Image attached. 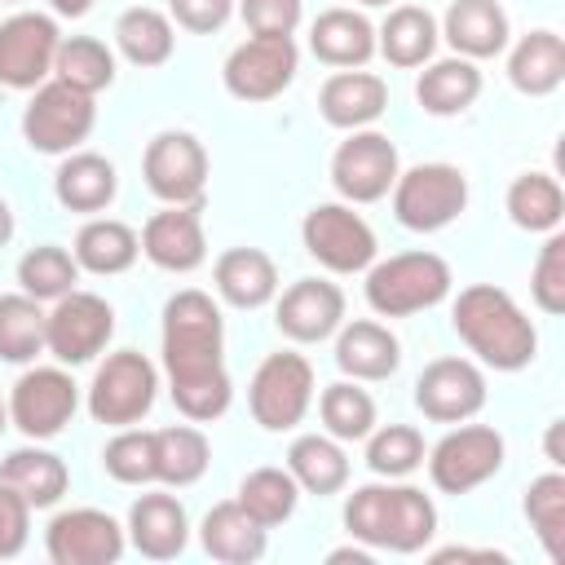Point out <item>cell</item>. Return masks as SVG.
<instances>
[{"label":"cell","instance_id":"obj_1","mask_svg":"<svg viewBox=\"0 0 565 565\" xmlns=\"http://www.w3.org/2000/svg\"><path fill=\"white\" fill-rule=\"evenodd\" d=\"M221 353H225L221 305L199 287H181L177 296H168L163 305L168 397L190 424H212L234 402V384Z\"/></svg>","mask_w":565,"mask_h":565},{"label":"cell","instance_id":"obj_2","mask_svg":"<svg viewBox=\"0 0 565 565\" xmlns=\"http://www.w3.org/2000/svg\"><path fill=\"white\" fill-rule=\"evenodd\" d=\"M455 335L477 353V362L494 371H525L539 353V331L525 318V309L494 282H472L455 296L450 309Z\"/></svg>","mask_w":565,"mask_h":565},{"label":"cell","instance_id":"obj_3","mask_svg":"<svg viewBox=\"0 0 565 565\" xmlns=\"http://www.w3.org/2000/svg\"><path fill=\"white\" fill-rule=\"evenodd\" d=\"M344 530L371 552H424L437 534V508L419 486L371 481L344 499Z\"/></svg>","mask_w":565,"mask_h":565},{"label":"cell","instance_id":"obj_4","mask_svg":"<svg viewBox=\"0 0 565 565\" xmlns=\"http://www.w3.org/2000/svg\"><path fill=\"white\" fill-rule=\"evenodd\" d=\"M455 278L437 252H397L388 260L366 265L362 296L380 318H411L450 296Z\"/></svg>","mask_w":565,"mask_h":565},{"label":"cell","instance_id":"obj_5","mask_svg":"<svg viewBox=\"0 0 565 565\" xmlns=\"http://www.w3.org/2000/svg\"><path fill=\"white\" fill-rule=\"evenodd\" d=\"M388 199H393L397 225H406L415 234H437V230H446L450 221L463 216L468 177L455 163H415V168L397 172Z\"/></svg>","mask_w":565,"mask_h":565},{"label":"cell","instance_id":"obj_6","mask_svg":"<svg viewBox=\"0 0 565 565\" xmlns=\"http://www.w3.org/2000/svg\"><path fill=\"white\" fill-rule=\"evenodd\" d=\"M159 397V371L146 353L137 349H115L106 353V362L93 371V384H88V415L106 428H128V424H141L150 415Z\"/></svg>","mask_w":565,"mask_h":565},{"label":"cell","instance_id":"obj_7","mask_svg":"<svg viewBox=\"0 0 565 565\" xmlns=\"http://www.w3.org/2000/svg\"><path fill=\"white\" fill-rule=\"evenodd\" d=\"M97 124V102L62 79H44L31 88V102L22 110V141L35 154H71L88 141Z\"/></svg>","mask_w":565,"mask_h":565},{"label":"cell","instance_id":"obj_8","mask_svg":"<svg viewBox=\"0 0 565 565\" xmlns=\"http://www.w3.org/2000/svg\"><path fill=\"white\" fill-rule=\"evenodd\" d=\"M247 406H252V419L265 433H291L313 406V366H309V358L296 353V349L269 353L252 371Z\"/></svg>","mask_w":565,"mask_h":565},{"label":"cell","instance_id":"obj_9","mask_svg":"<svg viewBox=\"0 0 565 565\" xmlns=\"http://www.w3.org/2000/svg\"><path fill=\"white\" fill-rule=\"evenodd\" d=\"M300 243L331 274H366L380 252L375 230L353 212V203H313L300 221Z\"/></svg>","mask_w":565,"mask_h":565},{"label":"cell","instance_id":"obj_10","mask_svg":"<svg viewBox=\"0 0 565 565\" xmlns=\"http://www.w3.org/2000/svg\"><path fill=\"white\" fill-rule=\"evenodd\" d=\"M503 433L490 424H459L450 428L424 459H428V481L441 494H468L477 486H486L499 468H503Z\"/></svg>","mask_w":565,"mask_h":565},{"label":"cell","instance_id":"obj_11","mask_svg":"<svg viewBox=\"0 0 565 565\" xmlns=\"http://www.w3.org/2000/svg\"><path fill=\"white\" fill-rule=\"evenodd\" d=\"M296 71H300V49L291 35H247L243 44L230 49L221 79L234 102L256 106V102H274L282 88H291Z\"/></svg>","mask_w":565,"mask_h":565},{"label":"cell","instance_id":"obj_12","mask_svg":"<svg viewBox=\"0 0 565 565\" xmlns=\"http://www.w3.org/2000/svg\"><path fill=\"white\" fill-rule=\"evenodd\" d=\"M75 411H79V384L71 380V371L62 362L31 366L9 388V424L31 441L57 437L75 419Z\"/></svg>","mask_w":565,"mask_h":565},{"label":"cell","instance_id":"obj_13","mask_svg":"<svg viewBox=\"0 0 565 565\" xmlns=\"http://www.w3.org/2000/svg\"><path fill=\"white\" fill-rule=\"evenodd\" d=\"M397 172H402L397 146L380 128L349 132L331 154V185H335V194L344 203H380V199H388Z\"/></svg>","mask_w":565,"mask_h":565},{"label":"cell","instance_id":"obj_14","mask_svg":"<svg viewBox=\"0 0 565 565\" xmlns=\"http://www.w3.org/2000/svg\"><path fill=\"white\" fill-rule=\"evenodd\" d=\"M115 335V309L106 296L97 291H66L62 300H53L49 322H44V349L62 362V366H84L93 362Z\"/></svg>","mask_w":565,"mask_h":565},{"label":"cell","instance_id":"obj_15","mask_svg":"<svg viewBox=\"0 0 565 565\" xmlns=\"http://www.w3.org/2000/svg\"><path fill=\"white\" fill-rule=\"evenodd\" d=\"M141 177H146V190L163 203H199L207 185V150L194 132L168 128L150 137L141 154Z\"/></svg>","mask_w":565,"mask_h":565},{"label":"cell","instance_id":"obj_16","mask_svg":"<svg viewBox=\"0 0 565 565\" xmlns=\"http://www.w3.org/2000/svg\"><path fill=\"white\" fill-rule=\"evenodd\" d=\"M128 547V530L102 508H66L44 525V552L53 565H115Z\"/></svg>","mask_w":565,"mask_h":565},{"label":"cell","instance_id":"obj_17","mask_svg":"<svg viewBox=\"0 0 565 565\" xmlns=\"http://www.w3.org/2000/svg\"><path fill=\"white\" fill-rule=\"evenodd\" d=\"M62 31L49 13H9L0 22V84L4 88H40L53 75Z\"/></svg>","mask_w":565,"mask_h":565},{"label":"cell","instance_id":"obj_18","mask_svg":"<svg viewBox=\"0 0 565 565\" xmlns=\"http://www.w3.org/2000/svg\"><path fill=\"white\" fill-rule=\"evenodd\" d=\"M415 406L433 424H463L486 406V375L472 358H433L415 380Z\"/></svg>","mask_w":565,"mask_h":565},{"label":"cell","instance_id":"obj_19","mask_svg":"<svg viewBox=\"0 0 565 565\" xmlns=\"http://www.w3.org/2000/svg\"><path fill=\"white\" fill-rule=\"evenodd\" d=\"M141 256L163 274H194L207 260L199 203H168L141 225Z\"/></svg>","mask_w":565,"mask_h":565},{"label":"cell","instance_id":"obj_20","mask_svg":"<svg viewBox=\"0 0 565 565\" xmlns=\"http://www.w3.org/2000/svg\"><path fill=\"white\" fill-rule=\"evenodd\" d=\"M274 322L291 344H322L344 322V291L327 278H296L274 305Z\"/></svg>","mask_w":565,"mask_h":565},{"label":"cell","instance_id":"obj_21","mask_svg":"<svg viewBox=\"0 0 565 565\" xmlns=\"http://www.w3.org/2000/svg\"><path fill=\"white\" fill-rule=\"evenodd\" d=\"M388 110V84L362 66L353 71H335L327 75V84L318 88V115L340 128V132H358L371 128L380 115Z\"/></svg>","mask_w":565,"mask_h":565},{"label":"cell","instance_id":"obj_22","mask_svg":"<svg viewBox=\"0 0 565 565\" xmlns=\"http://www.w3.org/2000/svg\"><path fill=\"white\" fill-rule=\"evenodd\" d=\"M128 543L146 556V561H172L185 552L190 543V516H185V503L177 494H163V490H150L141 494L132 508H128Z\"/></svg>","mask_w":565,"mask_h":565},{"label":"cell","instance_id":"obj_23","mask_svg":"<svg viewBox=\"0 0 565 565\" xmlns=\"http://www.w3.org/2000/svg\"><path fill=\"white\" fill-rule=\"evenodd\" d=\"M437 31L468 62L499 57L508 49V40H512V26H508V13H503L499 0H450V9H446Z\"/></svg>","mask_w":565,"mask_h":565},{"label":"cell","instance_id":"obj_24","mask_svg":"<svg viewBox=\"0 0 565 565\" xmlns=\"http://www.w3.org/2000/svg\"><path fill=\"white\" fill-rule=\"evenodd\" d=\"M335 366L344 371V380L375 384V380H388L402 366V344L384 322H371V318L340 322V331H335Z\"/></svg>","mask_w":565,"mask_h":565},{"label":"cell","instance_id":"obj_25","mask_svg":"<svg viewBox=\"0 0 565 565\" xmlns=\"http://www.w3.org/2000/svg\"><path fill=\"white\" fill-rule=\"evenodd\" d=\"M199 543L212 561L225 565H256L269 547V530L243 512L238 499H225L216 508H207V516L199 521Z\"/></svg>","mask_w":565,"mask_h":565},{"label":"cell","instance_id":"obj_26","mask_svg":"<svg viewBox=\"0 0 565 565\" xmlns=\"http://www.w3.org/2000/svg\"><path fill=\"white\" fill-rule=\"evenodd\" d=\"M309 49L318 62L335 71H353L375 57V26L358 9H322L309 26Z\"/></svg>","mask_w":565,"mask_h":565},{"label":"cell","instance_id":"obj_27","mask_svg":"<svg viewBox=\"0 0 565 565\" xmlns=\"http://www.w3.org/2000/svg\"><path fill=\"white\" fill-rule=\"evenodd\" d=\"M216 296L234 309H260L278 296V265L260 247H230L212 265Z\"/></svg>","mask_w":565,"mask_h":565},{"label":"cell","instance_id":"obj_28","mask_svg":"<svg viewBox=\"0 0 565 565\" xmlns=\"http://www.w3.org/2000/svg\"><path fill=\"white\" fill-rule=\"evenodd\" d=\"M115 190H119V177H115V163L106 154H93V150H71L62 154L57 172H53V194L66 212H102L115 203Z\"/></svg>","mask_w":565,"mask_h":565},{"label":"cell","instance_id":"obj_29","mask_svg":"<svg viewBox=\"0 0 565 565\" xmlns=\"http://www.w3.org/2000/svg\"><path fill=\"white\" fill-rule=\"evenodd\" d=\"M0 486H9L35 512V508L62 503V494L71 486V472H66L62 455H53L44 446H18L0 459Z\"/></svg>","mask_w":565,"mask_h":565},{"label":"cell","instance_id":"obj_30","mask_svg":"<svg viewBox=\"0 0 565 565\" xmlns=\"http://www.w3.org/2000/svg\"><path fill=\"white\" fill-rule=\"evenodd\" d=\"M437 40H441L437 18L428 9H419V4H397L375 26V53H384V62L402 66V71H415V66L433 62Z\"/></svg>","mask_w":565,"mask_h":565},{"label":"cell","instance_id":"obj_31","mask_svg":"<svg viewBox=\"0 0 565 565\" xmlns=\"http://www.w3.org/2000/svg\"><path fill=\"white\" fill-rule=\"evenodd\" d=\"M508 79H512V88L525 93V97H547V93H556L561 79H565V40H561L556 31H547V26L521 35V40L512 44V53H508Z\"/></svg>","mask_w":565,"mask_h":565},{"label":"cell","instance_id":"obj_32","mask_svg":"<svg viewBox=\"0 0 565 565\" xmlns=\"http://www.w3.org/2000/svg\"><path fill=\"white\" fill-rule=\"evenodd\" d=\"M71 256L79 260V269H88V274H97V278H110V274H124V269L137 265V256H141V234H137L132 225L115 221V216H93V221L79 225Z\"/></svg>","mask_w":565,"mask_h":565},{"label":"cell","instance_id":"obj_33","mask_svg":"<svg viewBox=\"0 0 565 565\" xmlns=\"http://www.w3.org/2000/svg\"><path fill=\"white\" fill-rule=\"evenodd\" d=\"M477 97H481V71H477V62H468L459 53L441 57V62H428L415 79V102L437 119L463 115Z\"/></svg>","mask_w":565,"mask_h":565},{"label":"cell","instance_id":"obj_34","mask_svg":"<svg viewBox=\"0 0 565 565\" xmlns=\"http://www.w3.org/2000/svg\"><path fill=\"white\" fill-rule=\"evenodd\" d=\"M287 472L305 494H340L349 486V455L331 433H305L287 446Z\"/></svg>","mask_w":565,"mask_h":565},{"label":"cell","instance_id":"obj_35","mask_svg":"<svg viewBox=\"0 0 565 565\" xmlns=\"http://www.w3.org/2000/svg\"><path fill=\"white\" fill-rule=\"evenodd\" d=\"M115 49H119L132 66H141V71L163 66V62L172 57V49H177V26H172V18L159 13V9L132 4V9H124V13L115 18Z\"/></svg>","mask_w":565,"mask_h":565},{"label":"cell","instance_id":"obj_36","mask_svg":"<svg viewBox=\"0 0 565 565\" xmlns=\"http://www.w3.org/2000/svg\"><path fill=\"white\" fill-rule=\"evenodd\" d=\"M212 463V446L203 437V428L194 424H172V428H154V481L163 486H194Z\"/></svg>","mask_w":565,"mask_h":565},{"label":"cell","instance_id":"obj_37","mask_svg":"<svg viewBox=\"0 0 565 565\" xmlns=\"http://www.w3.org/2000/svg\"><path fill=\"white\" fill-rule=\"evenodd\" d=\"M508 216L525 234H552L565 221V190L547 172H521L508 185Z\"/></svg>","mask_w":565,"mask_h":565},{"label":"cell","instance_id":"obj_38","mask_svg":"<svg viewBox=\"0 0 565 565\" xmlns=\"http://www.w3.org/2000/svg\"><path fill=\"white\" fill-rule=\"evenodd\" d=\"M44 322L49 313L40 309L35 296L26 291H9L0 296V362L26 366L44 353Z\"/></svg>","mask_w":565,"mask_h":565},{"label":"cell","instance_id":"obj_39","mask_svg":"<svg viewBox=\"0 0 565 565\" xmlns=\"http://www.w3.org/2000/svg\"><path fill=\"white\" fill-rule=\"evenodd\" d=\"M53 79L97 97L102 88L115 84V53L97 40V35H62L57 44V57H53Z\"/></svg>","mask_w":565,"mask_h":565},{"label":"cell","instance_id":"obj_40","mask_svg":"<svg viewBox=\"0 0 565 565\" xmlns=\"http://www.w3.org/2000/svg\"><path fill=\"white\" fill-rule=\"evenodd\" d=\"M234 499L243 503L247 516H256L265 530H274L282 521H291V512L300 503V486H296V477L287 468H252L238 481V494Z\"/></svg>","mask_w":565,"mask_h":565},{"label":"cell","instance_id":"obj_41","mask_svg":"<svg viewBox=\"0 0 565 565\" xmlns=\"http://www.w3.org/2000/svg\"><path fill=\"white\" fill-rule=\"evenodd\" d=\"M318 415L335 441H362L375 428V397L358 380H335L318 393Z\"/></svg>","mask_w":565,"mask_h":565},{"label":"cell","instance_id":"obj_42","mask_svg":"<svg viewBox=\"0 0 565 565\" xmlns=\"http://www.w3.org/2000/svg\"><path fill=\"white\" fill-rule=\"evenodd\" d=\"M521 508H525V521H530L534 539L543 543V552L552 561H565V477H561V468L534 477L525 486Z\"/></svg>","mask_w":565,"mask_h":565},{"label":"cell","instance_id":"obj_43","mask_svg":"<svg viewBox=\"0 0 565 565\" xmlns=\"http://www.w3.org/2000/svg\"><path fill=\"white\" fill-rule=\"evenodd\" d=\"M75 282H79V260L57 243H40L18 260V287L40 305L62 300L66 291H75Z\"/></svg>","mask_w":565,"mask_h":565},{"label":"cell","instance_id":"obj_44","mask_svg":"<svg viewBox=\"0 0 565 565\" xmlns=\"http://www.w3.org/2000/svg\"><path fill=\"white\" fill-rule=\"evenodd\" d=\"M362 441H366V468H371L375 477H388V481L411 477V472L424 463V455H428L419 428H411V424L371 428Z\"/></svg>","mask_w":565,"mask_h":565},{"label":"cell","instance_id":"obj_45","mask_svg":"<svg viewBox=\"0 0 565 565\" xmlns=\"http://www.w3.org/2000/svg\"><path fill=\"white\" fill-rule=\"evenodd\" d=\"M102 468L119 486H150L154 481V433L132 428V424L119 428L102 450Z\"/></svg>","mask_w":565,"mask_h":565},{"label":"cell","instance_id":"obj_46","mask_svg":"<svg viewBox=\"0 0 565 565\" xmlns=\"http://www.w3.org/2000/svg\"><path fill=\"white\" fill-rule=\"evenodd\" d=\"M530 296L543 313H565V234L552 230L547 243L539 247L534 274H530Z\"/></svg>","mask_w":565,"mask_h":565},{"label":"cell","instance_id":"obj_47","mask_svg":"<svg viewBox=\"0 0 565 565\" xmlns=\"http://www.w3.org/2000/svg\"><path fill=\"white\" fill-rule=\"evenodd\" d=\"M238 13L252 35H296L305 4L300 0H238Z\"/></svg>","mask_w":565,"mask_h":565},{"label":"cell","instance_id":"obj_48","mask_svg":"<svg viewBox=\"0 0 565 565\" xmlns=\"http://www.w3.org/2000/svg\"><path fill=\"white\" fill-rule=\"evenodd\" d=\"M230 13H234V0H168V18L194 35L221 31L230 22Z\"/></svg>","mask_w":565,"mask_h":565},{"label":"cell","instance_id":"obj_49","mask_svg":"<svg viewBox=\"0 0 565 565\" xmlns=\"http://www.w3.org/2000/svg\"><path fill=\"white\" fill-rule=\"evenodd\" d=\"M31 539V508L9 490L0 486V561H13Z\"/></svg>","mask_w":565,"mask_h":565},{"label":"cell","instance_id":"obj_50","mask_svg":"<svg viewBox=\"0 0 565 565\" xmlns=\"http://www.w3.org/2000/svg\"><path fill=\"white\" fill-rule=\"evenodd\" d=\"M49 4H53L57 18H84L93 9V0H49Z\"/></svg>","mask_w":565,"mask_h":565},{"label":"cell","instance_id":"obj_51","mask_svg":"<svg viewBox=\"0 0 565 565\" xmlns=\"http://www.w3.org/2000/svg\"><path fill=\"white\" fill-rule=\"evenodd\" d=\"M547 459H552V468H561V463H565V455H561V419H552V424H547Z\"/></svg>","mask_w":565,"mask_h":565},{"label":"cell","instance_id":"obj_52","mask_svg":"<svg viewBox=\"0 0 565 565\" xmlns=\"http://www.w3.org/2000/svg\"><path fill=\"white\" fill-rule=\"evenodd\" d=\"M327 561L335 565V561H353V565H366L371 561V547H335V552H327Z\"/></svg>","mask_w":565,"mask_h":565},{"label":"cell","instance_id":"obj_53","mask_svg":"<svg viewBox=\"0 0 565 565\" xmlns=\"http://www.w3.org/2000/svg\"><path fill=\"white\" fill-rule=\"evenodd\" d=\"M9 238H13V207L0 199V247H4Z\"/></svg>","mask_w":565,"mask_h":565},{"label":"cell","instance_id":"obj_54","mask_svg":"<svg viewBox=\"0 0 565 565\" xmlns=\"http://www.w3.org/2000/svg\"><path fill=\"white\" fill-rule=\"evenodd\" d=\"M9 428V402H0V433Z\"/></svg>","mask_w":565,"mask_h":565},{"label":"cell","instance_id":"obj_55","mask_svg":"<svg viewBox=\"0 0 565 565\" xmlns=\"http://www.w3.org/2000/svg\"><path fill=\"white\" fill-rule=\"evenodd\" d=\"M358 4H366V9H380V4H393V0H358Z\"/></svg>","mask_w":565,"mask_h":565},{"label":"cell","instance_id":"obj_56","mask_svg":"<svg viewBox=\"0 0 565 565\" xmlns=\"http://www.w3.org/2000/svg\"><path fill=\"white\" fill-rule=\"evenodd\" d=\"M4 4H18V0H4Z\"/></svg>","mask_w":565,"mask_h":565}]
</instances>
